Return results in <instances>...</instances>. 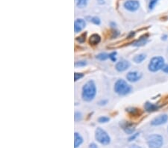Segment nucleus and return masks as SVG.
I'll return each mask as SVG.
<instances>
[{"instance_id": "nucleus-1", "label": "nucleus", "mask_w": 168, "mask_h": 148, "mask_svg": "<svg viewBox=\"0 0 168 148\" xmlns=\"http://www.w3.org/2000/svg\"><path fill=\"white\" fill-rule=\"evenodd\" d=\"M96 94V88L94 82L90 80L86 82L82 88V97L83 100L86 102H91L94 99Z\"/></svg>"}, {"instance_id": "nucleus-2", "label": "nucleus", "mask_w": 168, "mask_h": 148, "mask_svg": "<svg viewBox=\"0 0 168 148\" xmlns=\"http://www.w3.org/2000/svg\"><path fill=\"white\" fill-rule=\"evenodd\" d=\"M131 90V88L129 85L123 79H119L115 82L114 85V91L119 95L124 96L130 93Z\"/></svg>"}, {"instance_id": "nucleus-3", "label": "nucleus", "mask_w": 168, "mask_h": 148, "mask_svg": "<svg viewBox=\"0 0 168 148\" xmlns=\"http://www.w3.org/2000/svg\"><path fill=\"white\" fill-rule=\"evenodd\" d=\"M165 66V59L161 56H156L150 60L149 64V70L151 72H157L161 70Z\"/></svg>"}, {"instance_id": "nucleus-4", "label": "nucleus", "mask_w": 168, "mask_h": 148, "mask_svg": "<svg viewBox=\"0 0 168 148\" xmlns=\"http://www.w3.org/2000/svg\"><path fill=\"white\" fill-rule=\"evenodd\" d=\"M147 144L150 148H161L164 145V139L160 135L152 134L148 136Z\"/></svg>"}, {"instance_id": "nucleus-5", "label": "nucleus", "mask_w": 168, "mask_h": 148, "mask_svg": "<svg viewBox=\"0 0 168 148\" xmlns=\"http://www.w3.org/2000/svg\"><path fill=\"white\" fill-rule=\"evenodd\" d=\"M95 138L96 140L102 145H108L111 142V138L109 134L104 129L99 127L95 132Z\"/></svg>"}, {"instance_id": "nucleus-6", "label": "nucleus", "mask_w": 168, "mask_h": 148, "mask_svg": "<svg viewBox=\"0 0 168 148\" xmlns=\"http://www.w3.org/2000/svg\"><path fill=\"white\" fill-rule=\"evenodd\" d=\"M125 8L129 11H136L140 8V3L138 0H127L123 4Z\"/></svg>"}, {"instance_id": "nucleus-7", "label": "nucleus", "mask_w": 168, "mask_h": 148, "mask_svg": "<svg viewBox=\"0 0 168 148\" xmlns=\"http://www.w3.org/2000/svg\"><path fill=\"white\" fill-rule=\"evenodd\" d=\"M167 120L168 116L167 115H165V114L158 115V117H155V118L151 121V125L155 126H156L162 125V124H165V123L167 121Z\"/></svg>"}, {"instance_id": "nucleus-8", "label": "nucleus", "mask_w": 168, "mask_h": 148, "mask_svg": "<svg viewBox=\"0 0 168 148\" xmlns=\"http://www.w3.org/2000/svg\"><path fill=\"white\" fill-rule=\"evenodd\" d=\"M142 74L138 71H131L126 75L127 80L130 82H136L141 79Z\"/></svg>"}, {"instance_id": "nucleus-9", "label": "nucleus", "mask_w": 168, "mask_h": 148, "mask_svg": "<svg viewBox=\"0 0 168 148\" xmlns=\"http://www.w3.org/2000/svg\"><path fill=\"white\" fill-rule=\"evenodd\" d=\"M85 26L86 23L84 19H82V18L75 19V23H74V30H75V33H79V32L82 31Z\"/></svg>"}, {"instance_id": "nucleus-10", "label": "nucleus", "mask_w": 168, "mask_h": 148, "mask_svg": "<svg viewBox=\"0 0 168 148\" xmlns=\"http://www.w3.org/2000/svg\"><path fill=\"white\" fill-rule=\"evenodd\" d=\"M129 67L130 63L129 62V61H125V60H122V61H118V62L116 64L115 68L118 72H123L125 71V70H128Z\"/></svg>"}, {"instance_id": "nucleus-11", "label": "nucleus", "mask_w": 168, "mask_h": 148, "mask_svg": "<svg viewBox=\"0 0 168 148\" xmlns=\"http://www.w3.org/2000/svg\"><path fill=\"white\" fill-rule=\"evenodd\" d=\"M122 127H123V129L124 130L125 133L129 135H132L135 130V126L132 124H130V123L128 122H125L122 125Z\"/></svg>"}, {"instance_id": "nucleus-12", "label": "nucleus", "mask_w": 168, "mask_h": 148, "mask_svg": "<svg viewBox=\"0 0 168 148\" xmlns=\"http://www.w3.org/2000/svg\"><path fill=\"white\" fill-rule=\"evenodd\" d=\"M74 148L79 147L83 143V138L78 133H75L74 134Z\"/></svg>"}, {"instance_id": "nucleus-13", "label": "nucleus", "mask_w": 168, "mask_h": 148, "mask_svg": "<svg viewBox=\"0 0 168 148\" xmlns=\"http://www.w3.org/2000/svg\"><path fill=\"white\" fill-rule=\"evenodd\" d=\"M144 108H145V110L147 111V112H152L158 109L159 106L156 104H153V103H149V102H147V103H146V104L144 105Z\"/></svg>"}, {"instance_id": "nucleus-14", "label": "nucleus", "mask_w": 168, "mask_h": 148, "mask_svg": "<svg viewBox=\"0 0 168 148\" xmlns=\"http://www.w3.org/2000/svg\"><path fill=\"white\" fill-rule=\"evenodd\" d=\"M100 40H101V38H100V35H97V34H93L90 37L89 42L91 45L95 46L100 44Z\"/></svg>"}, {"instance_id": "nucleus-15", "label": "nucleus", "mask_w": 168, "mask_h": 148, "mask_svg": "<svg viewBox=\"0 0 168 148\" xmlns=\"http://www.w3.org/2000/svg\"><path fill=\"white\" fill-rule=\"evenodd\" d=\"M147 41H148V38H147V36L141 37L139 40L134 42L132 45H133L134 47H142V46L145 45L147 43Z\"/></svg>"}, {"instance_id": "nucleus-16", "label": "nucleus", "mask_w": 168, "mask_h": 148, "mask_svg": "<svg viewBox=\"0 0 168 148\" xmlns=\"http://www.w3.org/2000/svg\"><path fill=\"white\" fill-rule=\"evenodd\" d=\"M146 58H147V56H146L145 54L137 55L133 58V61H135V63H137V64H139V63L143 62V61L146 59Z\"/></svg>"}, {"instance_id": "nucleus-17", "label": "nucleus", "mask_w": 168, "mask_h": 148, "mask_svg": "<svg viewBox=\"0 0 168 148\" xmlns=\"http://www.w3.org/2000/svg\"><path fill=\"white\" fill-rule=\"evenodd\" d=\"M76 5L79 8H84L87 6L88 2V0H75Z\"/></svg>"}, {"instance_id": "nucleus-18", "label": "nucleus", "mask_w": 168, "mask_h": 148, "mask_svg": "<svg viewBox=\"0 0 168 148\" xmlns=\"http://www.w3.org/2000/svg\"><path fill=\"white\" fill-rule=\"evenodd\" d=\"M108 58H109V55L105 53V52H102V53H100V54L96 56V58L100 60V61H105Z\"/></svg>"}, {"instance_id": "nucleus-19", "label": "nucleus", "mask_w": 168, "mask_h": 148, "mask_svg": "<svg viewBox=\"0 0 168 148\" xmlns=\"http://www.w3.org/2000/svg\"><path fill=\"white\" fill-rule=\"evenodd\" d=\"M90 21L92 22L93 24L95 25H100V23H101V21H100V19L97 17H93L90 18Z\"/></svg>"}, {"instance_id": "nucleus-20", "label": "nucleus", "mask_w": 168, "mask_h": 148, "mask_svg": "<svg viewBox=\"0 0 168 148\" xmlns=\"http://www.w3.org/2000/svg\"><path fill=\"white\" fill-rule=\"evenodd\" d=\"M116 56H117V52H113L109 55V58L112 61H114H114H117V57H116Z\"/></svg>"}, {"instance_id": "nucleus-21", "label": "nucleus", "mask_w": 168, "mask_h": 148, "mask_svg": "<svg viewBox=\"0 0 168 148\" xmlns=\"http://www.w3.org/2000/svg\"><path fill=\"white\" fill-rule=\"evenodd\" d=\"M109 120H110V119H109V117H105V116H102V117H100V118L98 119V121L100 123H101V124H102V123L109 122Z\"/></svg>"}, {"instance_id": "nucleus-22", "label": "nucleus", "mask_w": 168, "mask_h": 148, "mask_svg": "<svg viewBox=\"0 0 168 148\" xmlns=\"http://www.w3.org/2000/svg\"><path fill=\"white\" fill-rule=\"evenodd\" d=\"M74 118H75V121H79V120H82V115L81 112H75Z\"/></svg>"}, {"instance_id": "nucleus-23", "label": "nucleus", "mask_w": 168, "mask_h": 148, "mask_svg": "<svg viewBox=\"0 0 168 148\" xmlns=\"http://www.w3.org/2000/svg\"><path fill=\"white\" fill-rule=\"evenodd\" d=\"M158 1V0H150V2L149 4V8L150 10H152V9L154 8V7L156 6V5L157 4Z\"/></svg>"}, {"instance_id": "nucleus-24", "label": "nucleus", "mask_w": 168, "mask_h": 148, "mask_svg": "<svg viewBox=\"0 0 168 148\" xmlns=\"http://www.w3.org/2000/svg\"><path fill=\"white\" fill-rule=\"evenodd\" d=\"M86 35H87V34L84 33V34H83V35H81V36L78 37V38H77V41H79V43H84V40H85Z\"/></svg>"}, {"instance_id": "nucleus-25", "label": "nucleus", "mask_w": 168, "mask_h": 148, "mask_svg": "<svg viewBox=\"0 0 168 148\" xmlns=\"http://www.w3.org/2000/svg\"><path fill=\"white\" fill-rule=\"evenodd\" d=\"M83 77V74L82 73H75V74H74V79H75V81L76 82V81H78L79 79H82Z\"/></svg>"}, {"instance_id": "nucleus-26", "label": "nucleus", "mask_w": 168, "mask_h": 148, "mask_svg": "<svg viewBox=\"0 0 168 148\" xmlns=\"http://www.w3.org/2000/svg\"><path fill=\"white\" fill-rule=\"evenodd\" d=\"M140 135V133H135V134H132L131 136H130L129 138V141H134V140L136 139L138 137V135Z\"/></svg>"}, {"instance_id": "nucleus-27", "label": "nucleus", "mask_w": 168, "mask_h": 148, "mask_svg": "<svg viewBox=\"0 0 168 148\" xmlns=\"http://www.w3.org/2000/svg\"><path fill=\"white\" fill-rule=\"evenodd\" d=\"M87 65L86 61H77V62L75 63V67H84Z\"/></svg>"}, {"instance_id": "nucleus-28", "label": "nucleus", "mask_w": 168, "mask_h": 148, "mask_svg": "<svg viewBox=\"0 0 168 148\" xmlns=\"http://www.w3.org/2000/svg\"><path fill=\"white\" fill-rule=\"evenodd\" d=\"M161 70H163V72H165V73H168V65H165V66L163 67V68Z\"/></svg>"}, {"instance_id": "nucleus-29", "label": "nucleus", "mask_w": 168, "mask_h": 148, "mask_svg": "<svg viewBox=\"0 0 168 148\" xmlns=\"http://www.w3.org/2000/svg\"><path fill=\"white\" fill-rule=\"evenodd\" d=\"M89 148H98V147L96 146V144L92 143L89 145Z\"/></svg>"}, {"instance_id": "nucleus-30", "label": "nucleus", "mask_w": 168, "mask_h": 148, "mask_svg": "<svg viewBox=\"0 0 168 148\" xmlns=\"http://www.w3.org/2000/svg\"><path fill=\"white\" fill-rule=\"evenodd\" d=\"M129 148H142V147L140 146H138V145H131Z\"/></svg>"}, {"instance_id": "nucleus-31", "label": "nucleus", "mask_w": 168, "mask_h": 148, "mask_svg": "<svg viewBox=\"0 0 168 148\" xmlns=\"http://www.w3.org/2000/svg\"><path fill=\"white\" fill-rule=\"evenodd\" d=\"M98 1L100 2V3H101V4L104 3V0H98Z\"/></svg>"}]
</instances>
